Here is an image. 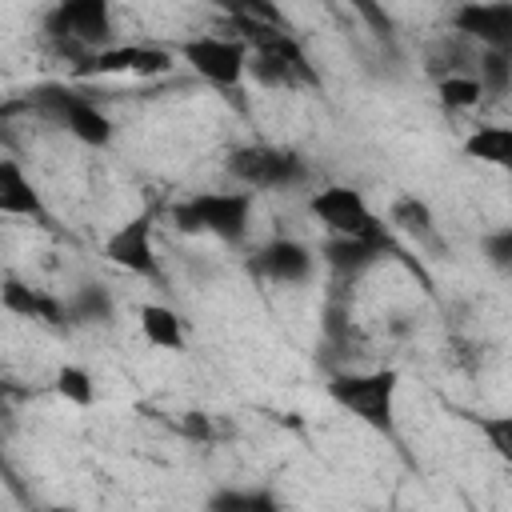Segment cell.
<instances>
[{
	"label": "cell",
	"mask_w": 512,
	"mask_h": 512,
	"mask_svg": "<svg viewBox=\"0 0 512 512\" xmlns=\"http://www.w3.org/2000/svg\"><path fill=\"white\" fill-rule=\"evenodd\" d=\"M172 224L192 236H216L224 244H240L252 224L248 192H196L172 208Z\"/></svg>",
	"instance_id": "6da1fadb"
},
{
	"label": "cell",
	"mask_w": 512,
	"mask_h": 512,
	"mask_svg": "<svg viewBox=\"0 0 512 512\" xmlns=\"http://www.w3.org/2000/svg\"><path fill=\"white\" fill-rule=\"evenodd\" d=\"M396 384L400 376L392 368H372V372H336L328 380V396L364 420L376 432H392V412H396Z\"/></svg>",
	"instance_id": "7a4b0ae2"
},
{
	"label": "cell",
	"mask_w": 512,
	"mask_h": 512,
	"mask_svg": "<svg viewBox=\"0 0 512 512\" xmlns=\"http://www.w3.org/2000/svg\"><path fill=\"white\" fill-rule=\"evenodd\" d=\"M228 176L256 192H280V188H300L308 180V164L292 148L244 144L228 156Z\"/></svg>",
	"instance_id": "3957f363"
},
{
	"label": "cell",
	"mask_w": 512,
	"mask_h": 512,
	"mask_svg": "<svg viewBox=\"0 0 512 512\" xmlns=\"http://www.w3.org/2000/svg\"><path fill=\"white\" fill-rule=\"evenodd\" d=\"M180 56L200 80L224 92L240 88V80L248 76V48L228 32H200L180 44Z\"/></svg>",
	"instance_id": "277c9868"
},
{
	"label": "cell",
	"mask_w": 512,
	"mask_h": 512,
	"mask_svg": "<svg viewBox=\"0 0 512 512\" xmlns=\"http://www.w3.org/2000/svg\"><path fill=\"white\" fill-rule=\"evenodd\" d=\"M32 104L48 120H56L64 132H72L80 144H88V148H108L112 144V120L104 116V108H96V100H88V96H80L72 88L52 84V88H40L32 96Z\"/></svg>",
	"instance_id": "5b68a950"
},
{
	"label": "cell",
	"mask_w": 512,
	"mask_h": 512,
	"mask_svg": "<svg viewBox=\"0 0 512 512\" xmlns=\"http://www.w3.org/2000/svg\"><path fill=\"white\" fill-rule=\"evenodd\" d=\"M44 24H48V32L60 44L84 48L88 56L112 48V8L104 0H68V4H56Z\"/></svg>",
	"instance_id": "8992f818"
},
{
	"label": "cell",
	"mask_w": 512,
	"mask_h": 512,
	"mask_svg": "<svg viewBox=\"0 0 512 512\" xmlns=\"http://www.w3.org/2000/svg\"><path fill=\"white\" fill-rule=\"evenodd\" d=\"M312 216L328 228V236H368L372 228H380L384 220L368 208L364 192L348 188V184H328L312 196Z\"/></svg>",
	"instance_id": "52a82bcc"
},
{
	"label": "cell",
	"mask_w": 512,
	"mask_h": 512,
	"mask_svg": "<svg viewBox=\"0 0 512 512\" xmlns=\"http://www.w3.org/2000/svg\"><path fill=\"white\" fill-rule=\"evenodd\" d=\"M104 256H108V264H116L132 276L160 280V256H156V240H152V212H140V216L124 220L104 240Z\"/></svg>",
	"instance_id": "ba28073f"
},
{
	"label": "cell",
	"mask_w": 512,
	"mask_h": 512,
	"mask_svg": "<svg viewBox=\"0 0 512 512\" xmlns=\"http://www.w3.org/2000/svg\"><path fill=\"white\" fill-rule=\"evenodd\" d=\"M384 252H392V232H388V224L372 228L368 236H328V244L320 248V260H324L340 280H356V276L368 272L376 260H384Z\"/></svg>",
	"instance_id": "9c48e42d"
},
{
	"label": "cell",
	"mask_w": 512,
	"mask_h": 512,
	"mask_svg": "<svg viewBox=\"0 0 512 512\" xmlns=\"http://www.w3.org/2000/svg\"><path fill=\"white\" fill-rule=\"evenodd\" d=\"M252 272H260V276L272 280V284H288V288H292V284H308V280L316 276V256H312L308 244L280 236V240H268V244L256 252Z\"/></svg>",
	"instance_id": "30bf717a"
},
{
	"label": "cell",
	"mask_w": 512,
	"mask_h": 512,
	"mask_svg": "<svg viewBox=\"0 0 512 512\" xmlns=\"http://www.w3.org/2000/svg\"><path fill=\"white\" fill-rule=\"evenodd\" d=\"M88 72H128V76H160L172 68V52L160 44H112L84 60Z\"/></svg>",
	"instance_id": "8fae6325"
},
{
	"label": "cell",
	"mask_w": 512,
	"mask_h": 512,
	"mask_svg": "<svg viewBox=\"0 0 512 512\" xmlns=\"http://www.w3.org/2000/svg\"><path fill=\"white\" fill-rule=\"evenodd\" d=\"M0 308L12 312V316H20V320L48 324V328L68 324V320H64V300H60V296H52L48 288H36V284H28V280H16V276L0 280Z\"/></svg>",
	"instance_id": "7c38bea8"
},
{
	"label": "cell",
	"mask_w": 512,
	"mask_h": 512,
	"mask_svg": "<svg viewBox=\"0 0 512 512\" xmlns=\"http://www.w3.org/2000/svg\"><path fill=\"white\" fill-rule=\"evenodd\" d=\"M452 24L464 36H476L488 44V52H508L512 48V4H464L452 12Z\"/></svg>",
	"instance_id": "4fadbf2b"
},
{
	"label": "cell",
	"mask_w": 512,
	"mask_h": 512,
	"mask_svg": "<svg viewBox=\"0 0 512 512\" xmlns=\"http://www.w3.org/2000/svg\"><path fill=\"white\" fill-rule=\"evenodd\" d=\"M0 216H32L44 220V200L28 172L16 160H0Z\"/></svg>",
	"instance_id": "5bb4252c"
},
{
	"label": "cell",
	"mask_w": 512,
	"mask_h": 512,
	"mask_svg": "<svg viewBox=\"0 0 512 512\" xmlns=\"http://www.w3.org/2000/svg\"><path fill=\"white\" fill-rule=\"evenodd\" d=\"M140 332L152 348L160 352H180L184 348V320L176 308L152 300V304H140Z\"/></svg>",
	"instance_id": "9a60e30c"
},
{
	"label": "cell",
	"mask_w": 512,
	"mask_h": 512,
	"mask_svg": "<svg viewBox=\"0 0 512 512\" xmlns=\"http://www.w3.org/2000/svg\"><path fill=\"white\" fill-rule=\"evenodd\" d=\"M112 312H116V304H112V292L104 284H80L64 300V320L68 324H108Z\"/></svg>",
	"instance_id": "2e32d148"
},
{
	"label": "cell",
	"mask_w": 512,
	"mask_h": 512,
	"mask_svg": "<svg viewBox=\"0 0 512 512\" xmlns=\"http://www.w3.org/2000/svg\"><path fill=\"white\" fill-rule=\"evenodd\" d=\"M388 220H392L404 236H412L416 244H432V248L440 244V236H436V220H432L428 204H424V200H416V196H396V200H392Z\"/></svg>",
	"instance_id": "e0dca14e"
},
{
	"label": "cell",
	"mask_w": 512,
	"mask_h": 512,
	"mask_svg": "<svg viewBox=\"0 0 512 512\" xmlns=\"http://www.w3.org/2000/svg\"><path fill=\"white\" fill-rule=\"evenodd\" d=\"M464 152H468L472 160H480V164L504 168V164H512V132L500 128V124H484V128H476V132L464 140Z\"/></svg>",
	"instance_id": "ac0fdd59"
},
{
	"label": "cell",
	"mask_w": 512,
	"mask_h": 512,
	"mask_svg": "<svg viewBox=\"0 0 512 512\" xmlns=\"http://www.w3.org/2000/svg\"><path fill=\"white\" fill-rule=\"evenodd\" d=\"M208 512H280L268 488H220L208 496Z\"/></svg>",
	"instance_id": "d6986e66"
},
{
	"label": "cell",
	"mask_w": 512,
	"mask_h": 512,
	"mask_svg": "<svg viewBox=\"0 0 512 512\" xmlns=\"http://www.w3.org/2000/svg\"><path fill=\"white\" fill-rule=\"evenodd\" d=\"M52 388H56L60 400H68V404H76V408H92V404H96V384H92L88 368H80V364H64V368H56Z\"/></svg>",
	"instance_id": "ffe728a7"
},
{
	"label": "cell",
	"mask_w": 512,
	"mask_h": 512,
	"mask_svg": "<svg viewBox=\"0 0 512 512\" xmlns=\"http://www.w3.org/2000/svg\"><path fill=\"white\" fill-rule=\"evenodd\" d=\"M440 100H444V108H472V104H480V80L472 76V72H448L444 80H440Z\"/></svg>",
	"instance_id": "44dd1931"
},
{
	"label": "cell",
	"mask_w": 512,
	"mask_h": 512,
	"mask_svg": "<svg viewBox=\"0 0 512 512\" xmlns=\"http://www.w3.org/2000/svg\"><path fill=\"white\" fill-rule=\"evenodd\" d=\"M480 92H508V84H512V56L508 52H488L484 48V56H480Z\"/></svg>",
	"instance_id": "7402d4cb"
},
{
	"label": "cell",
	"mask_w": 512,
	"mask_h": 512,
	"mask_svg": "<svg viewBox=\"0 0 512 512\" xmlns=\"http://www.w3.org/2000/svg\"><path fill=\"white\" fill-rule=\"evenodd\" d=\"M324 340L332 344V348H352L356 344V328H352V320H348V312L340 308V304H328V316H324Z\"/></svg>",
	"instance_id": "603a6c76"
},
{
	"label": "cell",
	"mask_w": 512,
	"mask_h": 512,
	"mask_svg": "<svg viewBox=\"0 0 512 512\" xmlns=\"http://www.w3.org/2000/svg\"><path fill=\"white\" fill-rule=\"evenodd\" d=\"M484 252H488V260H492L500 272H508V268H512V228L492 232V236L484 240Z\"/></svg>",
	"instance_id": "cb8c5ba5"
},
{
	"label": "cell",
	"mask_w": 512,
	"mask_h": 512,
	"mask_svg": "<svg viewBox=\"0 0 512 512\" xmlns=\"http://www.w3.org/2000/svg\"><path fill=\"white\" fill-rule=\"evenodd\" d=\"M480 428L492 436V444H496V452L500 456H512V424H508V416H492V420H480Z\"/></svg>",
	"instance_id": "d4e9b609"
},
{
	"label": "cell",
	"mask_w": 512,
	"mask_h": 512,
	"mask_svg": "<svg viewBox=\"0 0 512 512\" xmlns=\"http://www.w3.org/2000/svg\"><path fill=\"white\" fill-rule=\"evenodd\" d=\"M44 512H64V508H44Z\"/></svg>",
	"instance_id": "484cf974"
},
{
	"label": "cell",
	"mask_w": 512,
	"mask_h": 512,
	"mask_svg": "<svg viewBox=\"0 0 512 512\" xmlns=\"http://www.w3.org/2000/svg\"><path fill=\"white\" fill-rule=\"evenodd\" d=\"M388 512H392V508H388Z\"/></svg>",
	"instance_id": "4316f807"
}]
</instances>
